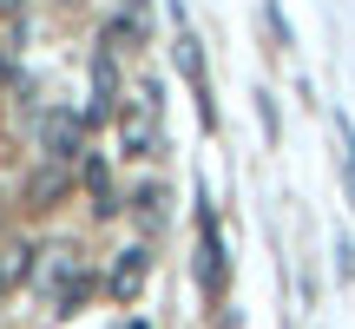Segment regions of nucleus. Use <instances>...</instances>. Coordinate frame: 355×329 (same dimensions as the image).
Segmentation results:
<instances>
[{
	"mask_svg": "<svg viewBox=\"0 0 355 329\" xmlns=\"http://www.w3.org/2000/svg\"><path fill=\"white\" fill-rule=\"evenodd\" d=\"M119 152L125 158H158L165 152V132H158V86H145L139 106H119Z\"/></svg>",
	"mask_w": 355,
	"mask_h": 329,
	"instance_id": "f257e3e1",
	"label": "nucleus"
},
{
	"mask_svg": "<svg viewBox=\"0 0 355 329\" xmlns=\"http://www.w3.org/2000/svg\"><path fill=\"white\" fill-rule=\"evenodd\" d=\"M40 152L60 164H79L86 158V112H46L40 119Z\"/></svg>",
	"mask_w": 355,
	"mask_h": 329,
	"instance_id": "f03ea898",
	"label": "nucleus"
},
{
	"mask_svg": "<svg viewBox=\"0 0 355 329\" xmlns=\"http://www.w3.org/2000/svg\"><path fill=\"white\" fill-rule=\"evenodd\" d=\"M145 277H152V251H145V244H125V251L112 257V277H105V290H112V303H139Z\"/></svg>",
	"mask_w": 355,
	"mask_h": 329,
	"instance_id": "7ed1b4c3",
	"label": "nucleus"
},
{
	"mask_svg": "<svg viewBox=\"0 0 355 329\" xmlns=\"http://www.w3.org/2000/svg\"><path fill=\"white\" fill-rule=\"evenodd\" d=\"M198 283H204V296H224V244H217V217L204 211L198 217Z\"/></svg>",
	"mask_w": 355,
	"mask_h": 329,
	"instance_id": "20e7f679",
	"label": "nucleus"
},
{
	"mask_svg": "<svg viewBox=\"0 0 355 329\" xmlns=\"http://www.w3.org/2000/svg\"><path fill=\"white\" fill-rule=\"evenodd\" d=\"M66 185H73V164L46 158V164H40V178L26 185V198H33V204H53V198H66Z\"/></svg>",
	"mask_w": 355,
	"mask_h": 329,
	"instance_id": "39448f33",
	"label": "nucleus"
},
{
	"mask_svg": "<svg viewBox=\"0 0 355 329\" xmlns=\"http://www.w3.org/2000/svg\"><path fill=\"white\" fill-rule=\"evenodd\" d=\"M79 178H86V191H92V211L112 217L119 198H112V178H105V158H79Z\"/></svg>",
	"mask_w": 355,
	"mask_h": 329,
	"instance_id": "423d86ee",
	"label": "nucleus"
},
{
	"mask_svg": "<svg viewBox=\"0 0 355 329\" xmlns=\"http://www.w3.org/2000/svg\"><path fill=\"white\" fill-rule=\"evenodd\" d=\"M125 204H132V217H139L145 230H158V224H165V204H171V191H165V185H139Z\"/></svg>",
	"mask_w": 355,
	"mask_h": 329,
	"instance_id": "0eeeda50",
	"label": "nucleus"
},
{
	"mask_svg": "<svg viewBox=\"0 0 355 329\" xmlns=\"http://www.w3.org/2000/svg\"><path fill=\"white\" fill-rule=\"evenodd\" d=\"M0 86H20V73H13V60H7V47H0Z\"/></svg>",
	"mask_w": 355,
	"mask_h": 329,
	"instance_id": "6e6552de",
	"label": "nucleus"
},
{
	"mask_svg": "<svg viewBox=\"0 0 355 329\" xmlns=\"http://www.w3.org/2000/svg\"><path fill=\"white\" fill-rule=\"evenodd\" d=\"M349 204H355V132H349Z\"/></svg>",
	"mask_w": 355,
	"mask_h": 329,
	"instance_id": "1a4fd4ad",
	"label": "nucleus"
},
{
	"mask_svg": "<svg viewBox=\"0 0 355 329\" xmlns=\"http://www.w3.org/2000/svg\"><path fill=\"white\" fill-rule=\"evenodd\" d=\"M13 7H20V0H0V13H13Z\"/></svg>",
	"mask_w": 355,
	"mask_h": 329,
	"instance_id": "9d476101",
	"label": "nucleus"
}]
</instances>
